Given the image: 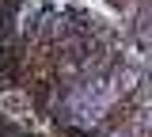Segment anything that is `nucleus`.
I'll return each instance as SVG.
<instances>
[{
	"label": "nucleus",
	"mask_w": 152,
	"mask_h": 137,
	"mask_svg": "<svg viewBox=\"0 0 152 137\" xmlns=\"http://www.w3.org/2000/svg\"><path fill=\"white\" fill-rule=\"evenodd\" d=\"M148 34H152V27H148Z\"/></svg>",
	"instance_id": "f257e3e1"
}]
</instances>
